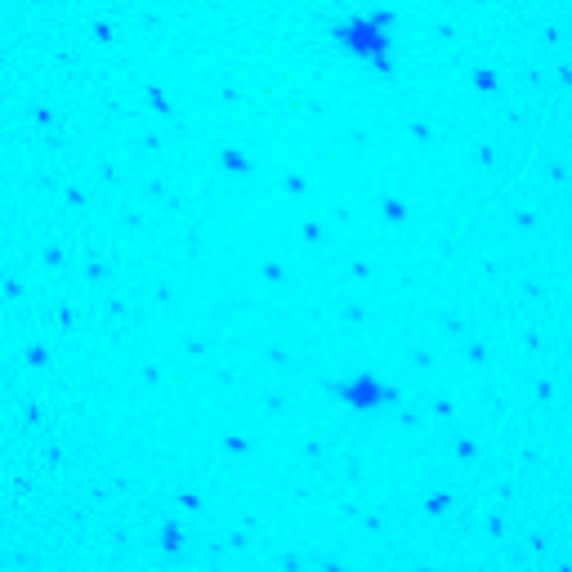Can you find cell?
Wrapping results in <instances>:
<instances>
[{
  "label": "cell",
  "mask_w": 572,
  "mask_h": 572,
  "mask_svg": "<svg viewBox=\"0 0 572 572\" xmlns=\"http://www.w3.org/2000/svg\"><path fill=\"white\" fill-rule=\"evenodd\" d=\"M336 41L345 45L354 59L371 63V68H389L394 54V36H389V14H349L336 27Z\"/></svg>",
  "instance_id": "6da1fadb"
},
{
  "label": "cell",
  "mask_w": 572,
  "mask_h": 572,
  "mask_svg": "<svg viewBox=\"0 0 572 572\" xmlns=\"http://www.w3.org/2000/svg\"><path fill=\"white\" fill-rule=\"evenodd\" d=\"M340 398H345L349 407H376V403H389V389L385 385H376L371 376H358V380H349V385H340Z\"/></svg>",
  "instance_id": "7a4b0ae2"
}]
</instances>
